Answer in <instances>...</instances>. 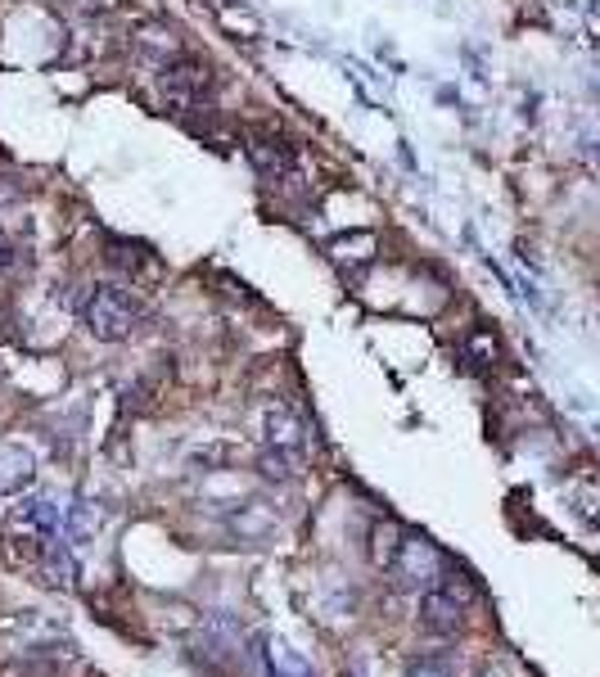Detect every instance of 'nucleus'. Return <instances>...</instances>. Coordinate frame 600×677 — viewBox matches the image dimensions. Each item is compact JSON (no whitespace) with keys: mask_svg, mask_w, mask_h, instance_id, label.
Returning a JSON list of instances; mask_svg holds the SVG:
<instances>
[{"mask_svg":"<svg viewBox=\"0 0 600 677\" xmlns=\"http://www.w3.org/2000/svg\"><path fill=\"white\" fill-rule=\"evenodd\" d=\"M406 677H457V668H452V659H447V655H425V659L411 664Z\"/></svg>","mask_w":600,"mask_h":677,"instance_id":"obj_16","label":"nucleus"},{"mask_svg":"<svg viewBox=\"0 0 600 677\" xmlns=\"http://www.w3.org/2000/svg\"><path fill=\"white\" fill-rule=\"evenodd\" d=\"M32 479H36L32 451L19 443H0V497H19Z\"/></svg>","mask_w":600,"mask_h":677,"instance_id":"obj_11","label":"nucleus"},{"mask_svg":"<svg viewBox=\"0 0 600 677\" xmlns=\"http://www.w3.org/2000/svg\"><path fill=\"white\" fill-rule=\"evenodd\" d=\"M42 574H46V583H55V587H68L72 578H78V564H72L68 547H50V551H46Z\"/></svg>","mask_w":600,"mask_h":677,"instance_id":"obj_15","label":"nucleus"},{"mask_svg":"<svg viewBox=\"0 0 600 677\" xmlns=\"http://www.w3.org/2000/svg\"><path fill=\"white\" fill-rule=\"evenodd\" d=\"M14 262H19V249H14V240L5 231H0V276H10Z\"/></svg>","mask_w":600,"mask_h":677,"instance_id":"obj_17","label":"nucleus"},{"mask_svg":"<svg viewBox=\"0 0 600 677\" xmlns=\"http://www.w3.org/2000/svg\"><path fill=\"white\" fill-rule=\"evenodd\" d=\"M474 600H478V583L461 570H447L438 578V587L420 592V628L429 636H461Z\"/></svg>","mask_w":600,"mask_h":677,"instance_id":"obj_2","label":"nucleus"},{"mask_svg":"<svg viewBox=\"0 0 600 677\" xmlns=\"http://www.w3.org/2000/svg\"><path fill=\"white\" fill-rule=\"evenodd\" d=\"M59 524H64V515H59V502H50V497H23L10 510V533H27V538L55 542L59 538Z\"/></svg>","mask_w":600,"mask_h":677,"instance_id":"obj_6","label":"nucleus"},{"mask_svg":"<svg viewBox=\"0 0 600 677\" xmlns=\"http://www.w3.org/2000/svg\"><path fill=\"white\" fill-rule=\"evenodd\" d=\"M308 466V451H289V447H267L257 457V470L267 479H298Z\"/></svg>","mask_w":600,"mask_h":677,"instance_id":"obj_13","label":"nucleus"},{"mask_svg":"<svg viewBox=\"0 0 600 677\" xmlns=\"http://www.w3.org/2000/svg\"><path fill=\"white\" fill-rule=\"evenodd\" d=\"M212 91H217V68L204 64L199 55H176L159 68V95L181 118L212 108Z\"/></svg>","mask_w":600,"mask_h":677,"instance_id":"obj_3","label":"nucleus"},{"mask_svg":"<svg viewBox=\"0 0 600 677\" xmlns=\"http://www.w3.org/2000/svg\"><path fill=\"white\" fill-rule=\"evenodd\" d=\"M452 570V560L442 555V547L434 542V538H425V533H416V529H406L402 533V547H397V555L389 560V583L397 587V592H429V587H438V578Z\"/></svg>","mask_w":600,"mask_h":677,"instance_id":"obj_4","label":"nucleus"},{"mask_svg":"<svg viewBox=\"0 0 600 677\" xmlns=\"http://www.w3.org/2000/svg\"><path fill=\"white\" fill-rule=\"evenodd\" d=\"M244 154H249L253 172L267 176V181H285L293 172V145L285 136H249Z\"/></svg>","mask_w":600,"mask_h":677,"instance_id":"obj_8","label":"nucleus"},{"mask_svg":"<svg viewBox=\"0 0 600 677\" xmlns=\"http://www.w3.org/2000/svg\"><path fill=\"white\" fill-rule=\"evenodd\" d=\"M461 366L470 370V375H487L497 362H501V338H497V330L493 325H474L470 334H465V344H461Z\"/></svg>","mask_w":600,"mask_h":677,"instance_id":"obj_10","label":"nucleus"},{"mask_svg":"<svg viewBox=\"0 0 600 677\" xmlns=\"http://www.w3.org/2000/svg\"><path fill=\"white\" fill-rule=\"evenodd\" d=\"M131 46L140 50V59L145 64H154V68H163L168 59H176V55H185V46H181V32L176 27H168V23H140L136 32H131Z\"/></svg>","mask_w":600,"mask_h":677,"instance_id":"obj_9","label":"nucleus"},{"mask_svg":"<svg viewBox=\"0 0 600 677\" xmlns=\"http://www.w3.org/2000/svg\"><path fill=\"white\" fill-rule=\"evenodd\" d=\"M140 317H145L140 298H136V289L123 285V280H100V285H91L86 303H82L86 330H91L95 338H104V344H123V338H131L136 325H140Z\"/></svg>","mask_w":600,"mask_h":677,"instance_id":"obj_1","label":"nucleus"},{"mask_svg":"<svg viewBox=\"0 0 600 677\" xmlns=\"http://www.w3.org/2000/svg\"><path fill=\"white\" fill-rule=\"evenodd\" d=\"M14 199H23V185L14 176H0V204H14Z\"/></svg>","mask_w":600,"mask_h":677,"instance_id":"obj_18","label":"nucleus"},{"mask_svg":"<svg viewBox=\"0 0 600 677\" xmlns=\"http://www.w3.org/2000/svg\"><path fill=\"white\" fill-rule=\"evenodd\" d=\"M325 253H330L334 262H339V267H353V262H357V267H366V262H370L374 253H380V236H374V231H348V236H334V240L325 244Z\"/></svg>","mask_w":600,"mask_h":677,"instance_id":"obj_12","label":"nucleus"},{"mask_svg":"<svg viewBox=\"0 0 600 677\" xmlns=\"http://www.w3.org/2000/svg\"><path fill=\"white\" fill-rule=\"evenodd\" d=\"M402 524H393V519H384L380 529L370 533V560H374V570H389V560L397 555V547H402Z\"/></svg>","mask_w":600,"mask_h":677,"instance_id":"obj_14","label":"nucleus"},{"mask_svg":"<svg viewBox=\"0 0 600 677\" xmlns=\"http://www.w3.org/2000/svg\"><path fill=\"white\" fill-rule=\"evenodd\" d=\"M262 429H267V447H289V451H308V421L293 402H272L267 416H262Z\"/></svg>","mask_w":600,"mask_h":677,"instance_id":"obj_7","label":"nucleus"},{"mask_svg":"<svg viewBox=\"0 0 600 677\" xmlns=\"http://www.w3.org/2000/svg\"><path fill=\"white\" fill-rule=\"evenodd\" d=\"M104 262L114 272H123L127 280H140V285L163 276L159 253L149 249V244H140V240H123V236H104Z\"/></svg>","mask_w":600,"mask_h":677,"instance_id":"obj_5","label":"nucleus"}]
</instances>
